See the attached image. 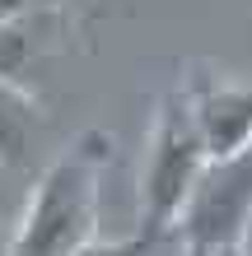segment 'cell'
Segmentation results:
<instances>
[{
    "mask_svg": "<svg viewBox=\"0 0 252 256\" xmlns=\"http://www.w3.org/2000/svg\"><path fill=\"white\" fill-rule=\"evenodd\" d=\"M247 219H252V144L201 163L168 233H182L187 242L215 252V247H238Z\"/></svg>",
    "mask_w": 252,
    "mask_h": 256,
    "instance_id": "3",
    "label": "cell"
},
{
    "mask_svg": "<svg viewBox=\"0 0 252 256\" xmlns=\"http://www.w3.org/2000/svg\"><path fill=\"white\" fill-rule=\"evenodd\" d=\"M201 163H205V149H201L196 122H191V98H187V88H173L154 112L150 149H145V168H140V224L145 228H154V233L173 228V214L196 182Z\"/></svg>",
    "mask_w": 252,
    "mask_h": 256,
    "instance_id": "2",
    "label": "cell"
},
{
    "mask_svg": "<svg viewBox=\"0 0 252 256\" xmlns=\"http://www.w3.org/2000/svg\"><path fill=\"white\" fill-rule=\"evenodd\" d=\"M0 256H5V247H0Z\"/></svg>",
    "mask_w": 252,
    "mask_h": 256,
    "instance_id": "9",
    "label": "cell"
},
{
    "mask_svg": "<svg viewBox=\"0 0 252 256\" xmlns=\"http://www.w3.org/2000/svg\"><path fill=\"white\" fill-rule=\"evenodd\" d=\"M187 98H191V122H196L205 158H224L233 149L252 144V88L247 84L215 80V84L187 88Z\"/></svg>",
    "mask_w": 252,
    "mask_h": 256,
    "instance_id": "4",
    "label": "cell"
},
{
    "mask_svg": "<svg viewBox=\"0 0 252 256\" xmlns=\"http://www.w3.org/2000/svg\"><path fill=\"white\" fill-rule=\"evenodd\" d=\"M42 122H47L42 108L10 80V74H0V163H5V168H24L28 163Z\"/></svg>",
    "mask_w": 252,
    "mask_h": 256,
    "instance_id": "5",
    "label": "cell"
},
{
    "mask_svg": "<svg viewBox=\"0 0 252 256\" xmlns=\"http://www.w3.org/2000/svg\"><path fill=\"white\" fill-rule=\"evenodd\" d=\"M108 158H112V140L103 130H84L75 144H66L38 177L5 256H75L94 238L98 182Z\"/></svg>",
    "mask_w": 252,
    "mask_h": 256,
    "instance_id": "1",
    "label": "cell"
},
{
    "mask_svg": "<svg viewBox=\"0 0 252 256\" xmlns=\"http://www.w3.org/2000/svg\"><path fill=\"white\" fill-rule=\"evenodd\" d=\"M159 238H164V233L145 228V224H140V233H131V238H112V242L94 233V238H89V242H84L75 256H150V252L159 247Z\"/></svg>",
    "mask_w": 252,
    "mask_h": 256,
    "instance_id": "6",
    "label": "cell"
},
{
    "mask_svg": "<svg viewBox=\"0 0 252 256\" xmlns=\"http://www.w3.org/2000/svg\"><path fill=\"white\" fill-rule=\"evenodd\" d=\"M187 256H210V247H196V242H187Z\"/></svg>",
    "mask_w": 252,
    "mask_h": 256,
    "instance_id": "8",
    "label": "cell"
},
{
    "mask_svg": "<svg viewBox=\"0 0 252 256\" xmlns=\"http://www.w3.org/2000/svg\"><path fill=\"white\" fill-rule=\"evenodd\" d=\"M210 256H243V247H215Z\"/></svg>",
    "mask_w": 252,
    "mask_h": 256,
    "instance_id": "7",
    "label": "cell"
}]
</instances>
